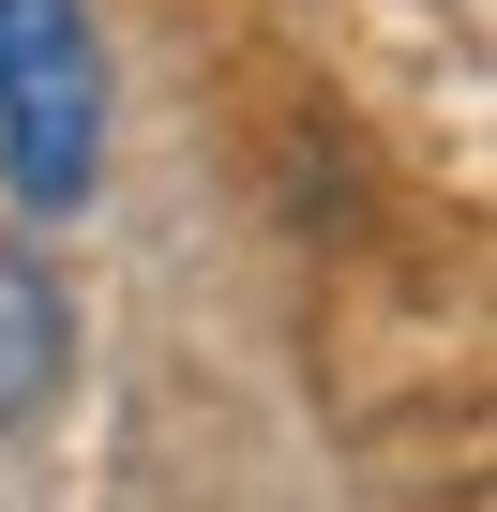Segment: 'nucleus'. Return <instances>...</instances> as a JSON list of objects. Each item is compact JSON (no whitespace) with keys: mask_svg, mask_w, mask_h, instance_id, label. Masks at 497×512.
Segmentation results:
<instances>
[{"mask_svg":"<svg viewBox=\"0 0 497 512\" xmlns=\"http://www.w3.org/2000/svg\"><path fill=\"white\" fill-rule=\"evenodd\" d=\"M0 181H16V211H91V181H106L91 0H0Z\"/></svg>","mask_w":497,"mask_h":512,"instance_id":"f257e3e1","label":"nucleus"},{"mask_svg":"<svg viewBox=\"0 0 497 512\" xmlns=\"http://www.w3.org/2000/svg\"><path fill=\"white\" fill-rule=\"evenodd\" d=\"M61 377H76V317H61V287H46V256L0 241V437H16Z\"/></svg>","mask_w":497,"mask_h":512,"instance_id":"f03ea898","label":"nucleus"}]
</instances>
